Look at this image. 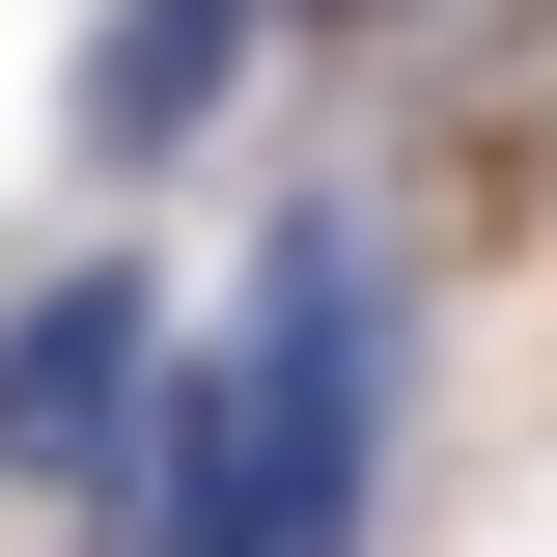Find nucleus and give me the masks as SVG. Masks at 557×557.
<instances>
[{
    "mask_svg": "<svg viewBox=\"0 0 557 557\" xmlns=\"http://www.w3.org/2000/svg\"><path fill=\"white\" fill-rule=\"evenodd\" d=\"M391 362H418L391 223L307 196V223L251 251V307L168 362V418H139V502H112V530H139V557H335L362 474H391Z\"/></svg>",
    "mask_w": 557,
    "mask_h": 557,
    "instance_id": "obj_1",
    "label": "nucleus"
},
{
    "mask_svg": "<svg viewBox=\"0 0 557 557\" xmlns=\"http://www.w3.org/2000/svg\"><path fill=\"white\" fill-rule=\"evenodd\" d=\"M139 418H168V278L57 251L28 307H0V474L28 502H139Z\"/></svg>",
    "mask_w": 557,
    "mask_h": 557,
    "instance_id": "obj_2",
    "label": "nucleus"
},
{
    "mask_svg": "<svg viewBox=\"0 0 557 557\" xmlns=\"http://www.w3.org/2000/svg\"><path fill=\"white\" fill-rule=\"evenodd\" d=\"M251 28L278 0H112V28H84V168H168V139L251 84Z\"/></svg>",
    "mask_w": 557,
    "mask_h": 557,
    "instance_id": "obj_3",
    "label": "nucleus"
}]
</instances>
